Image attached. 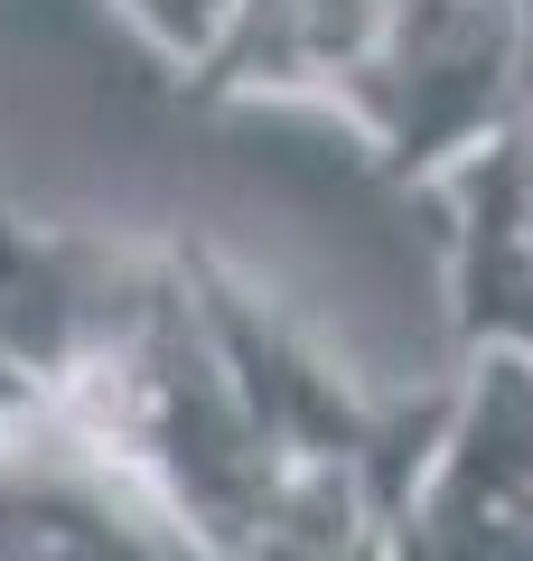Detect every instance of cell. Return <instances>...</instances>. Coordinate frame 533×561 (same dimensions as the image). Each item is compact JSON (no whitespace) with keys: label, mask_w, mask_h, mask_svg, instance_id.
Here are the masks:
<instances>
[{"label":"cell","mask_w":533,"mask_h":561,"mask_svg":"<svg viewBox=\"0 0 533 561\" xmlns=\"http://www.w3.org/2000/svg\"><path fill=\"white\" fill-rule=\"evenodd\" d=\"M178 84L197 103H318L384 187L440 197L533 94V0H235Z\"/></svg>","instance_id":"obj_1"},{"label":"cell","mask_w":533,"mask_h":561,"mask_svg":"<svg viewBox=\"0 0 533 561\" xmlns=\"http://www.w3.org/2000/svg\"><path fill=\"white\" fill-rule=\"evenodd\" d=\"M365 561H533V356H468L450 440Z\"/></svg>","instance_id":"obj_2"},{"label":"cell","mask_w":533,"mask_h":561,"mask_svg":"<svg viewBox=\"0 0 533 561\" xmlns=\"http://www.w3.org/2000/svg\"><path fill=\"white\" fill-rule=\"evenodd\" d=\"M159 290V253L0 206V375L57 402Z\"/></svg>","instance_id":"obj_3"},{"label":"cell","mask_w":533,"mask_h":561,"mask_svg":"<svg viewBox=\"0 0 533 561\" xmlns=\"http://www.w3.org/2000/svg\"><path fill=\"white\" fill-rule=\"evenodd\" d=\"M122 20H132L140 38L159 47V66H169V76H188V66H197L206 47L225 38L235 0H122Z\"/></svg>","instance_id":"obj_4"}]
</instances>
